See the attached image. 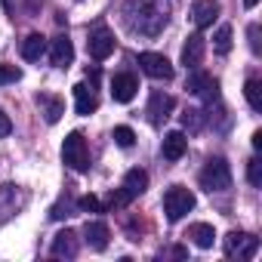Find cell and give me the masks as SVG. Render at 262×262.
<instances>
[{
  "mask_svg": "<svg viewBox=\"0 0 262 262\" xmlns=\"http://www.w3.org/2000/svg\"><path fill=\"white\" fill-rule=\"evenodd\" d=\"M244 96H247V102H250L253 111H262V80L250 77V80L244 83Z\"/></svg>",
  "mask_w": 262,
  "mask_h": 262,
  "instance_id": "603a6c76",
  "label": "cell"
},
{
  "mask_svg": "<svg viewBox=\"0 0 262 262\" xmlns=\"http://www.w3.org/2000/svg\"><path fill=\"white\" fill-rule=\"evenodd\" d=\"M225 253L231 259H237V262H247V259H253L259 253V237L250 234V231H231L225 237Z\"/></svg>",
  "mask_w": 262,
  "mask_h": 262,
  "instance_id": "5b68a950",
  "label": "cell"
},
{
  "mask_svg": "<svg viewBox=\"0 0 262 262\" xmlns=\"http://www.w3.org/2000/svg\"><path fill=\"white\" fill-rule=\"evenodd\" d=\"M22 204H25V198H22V191L16 185H0V222L13 219Z\"/></svg>",
  "mask_w": 262,
  "mask_h": 262,
  "instance_id": "4fadbf2b",
  "label": "cell"
},
{
  "mask_svg": "<svg viewBox=\"0 0 262 262\" xmlns=\"http://www.w3.org/2000/svg\"><path fill=\"white\" fill-rule=\"evenodd\" d=\"M247 179H250V185H262V161L259 158H253L250 164H247Z\"/></svg>",
  "mask_w": 262,
  "mask_h": 262,
  "instance_id": "f1b7e54d",
  "label": "cell"
},
{
  "mask_svg": "<svg viewBox=\"0 0 262 262\" xmlns=\"http://www.w3.org/2000/svg\"><path fill=\"white\" fill-rule=\"evenodd\" d=\"M244 4H247V7H250V10H253V7H256V4H259V0H244Z\"/></svg>",
  "mask_w": 262,
  "mask_h": 262,
  "instance_id": "836d02e7",
  "label": "cell"
},
{
  "mask_svg": "<svg viewBox=\"0 0 262 262\" xmlns=\"http://www.w3.org/2000/svg\"><path fill=\"white\" fill-rule=\"evenodd\" d=\"M201 188L210 191V194L231 188V167H228L225 158H210L204 164V170H201Z\"/></svg>",
  "mask_w": 262,
  "mask_h": 262,
  "instance_id": "7a4b0ae2",
  "label": "cell"
},
{
  "mask_svg": "<svg viewBox=\"0 0 262 262\" xmlns=\"http://www.w3.org/2000/svg\"><path fill=\"white\" fill-rule=\"evenodd\" d=\"M194 210V194L185 188V185H173L167 194H164V213L170 222H179L185 213Z\"/></svg>",
  "mask_w": 262,
  "mask_h": 262,
  "instance_id": "277c9868",
  "label": "cell"
},
{
  "mask_svg": "<svg viewBox=\"0 0 262 262\" xmlns=\"http://www.w3.org/2000/svg\"><path fill=\"white\" fill-rule=\"evenodd\" d=\"M83 241L93 247V250H108V241H111V231H108V225L105 222H86L83 225Z\"/></svg>",
  "mask_w": 262,
  "mask_h": 262,
  "instance_id": "ac0fdd59",
  "label": "cell"
},
{
  "mask_svg": "<svg viewBox=\"0 0 262 262\" xmlns=\"http://www.w3.org/2000/svg\"><path fill=\"white\" fill-rule=\"evenodd\" d=\"M182 123L191 129V133H198V129H204V111L201 108H185L182 111Z\"/></svg>",
  "mask_w": 262,
  "mask_h": 262,
  "instance_id": "cb8c5ba5",
  "label": "cell"
},
{
  "mask_svg": "<svg viewBox=\"0 0 262 262\" xmlns=\"http://www.w3.org/2000/svg\"><path fill=\"white\" fill-rule=\"evenodd\" d=\"M185 148H188V139H185L182 129H173V133L164 136V158L167 161H179L185 155Z\"/></svg>",
  "mask_w": 262,
  "mask_h": 262,
  "instance_id": "44dd1931",
  "label": "cell"
},
{
  "mask_svg": "<svg viewBox=\"0 0 262 262\" xmlns=\"http://www.w3.org/2000/svg\"><path fill=\"white\" fill-rule=\"evenodd\" d=\"M19 77H22V68H16V65H0V86L16 83Z\"/></svg>",
  "mask_w": 262,
  "mask_h": 262,
  "instance_id": "83f0119b",
  "label": "cell"
},
{
  "mask_svg": "<svg viewBox=\"0 0 262 262\" xmlns=\"http://www.w3.org/2000/svg\"><path fill=\"white\" fill-rule=\"evenodd\" d=\"M68 210H71V198H62V201L50 210V216H53V219H65V216H71Z\"/></svg>",
  "mask_w": 262,
  "mask_h": 262,
  "instance_id": "f546056e",
  "label": "cell"
},
{
  "mask_svg": "<svg viewBox=\"0 0 262 262\" xmlns=\"http://www.w3.org/2000/svg\"><path fill=\"white\" fill-rule=\"evenodd\" d=\"M139 68H142L148 77H155V80H173V65H170V59L161 56V53H142V56H139Z\"/></svg>",
  "mask_w": 262,
  "mask_h": 262,
  "instance_id": "52a82bcc",
  "label": "cell"
},
{
  "mask_svg": "<svg viewBox=\"0 0 262 262\" xmlns=\"http://www.w3.org/2000/svg\"><path fill=\"white\" fill-rule=\"evenodd\" d=\"M74 108L77 114H93L99 108V99H96V90L90 83H77L74 86Z\"/></svg>",
  "mask_w": 262,
  "mask_h": 262,
  "instance_id": "d6986e66",
  "label": "cell"
},
{
  "mask_svg": "<svg viewBox=\"0 0 262 262\" xmlns=\"http://www.w3.org/2000/svg\"><path fill=\"white\" fill-rule=\"evenodd\" d=\"M185 237H188L194 247L210 250V247H213V241H216V231H213V225H207V222H194V225H188Z\"/></svg>",
  "mask_w": 262,
  "mask_h": 262,
  "instance_id": "ffe728a7",
  "label": "cell"
},
{
  "mask_svg": "<svg viewBox=\"0 0 262 262\" xmlns=\"http://www.w3.org/2000/svg\"><path fill=\"white\" fill-rule=\"evenodd\" d=\"M250 50L259 56V25H250Z\"/></svg>",
  "mask_w": 262,
  "mask_h": 262,
  "instance_id": "1f68e13d",
  "label": "cell"
},
{
  "mask_svg": "<svg viewBox=\"0 0 262 262\" xmlns=\"http://www.w3.org/2000/svg\"><path fill=\"white\" fill-rule=\"evenodd\" d=\"M114 142L120 145V148H133V142H136V133L129 126H114Z\"/></svg>",
  "mask_w": 262,
  "mask_h": 262,
  "instance_id": "484cf974",
  "label": "cell"
},
{
  "mask_svg": "<svg viewBox=\"0 0 262 262\" xmlns=\"http://www.w3.org/2000/svg\"><path fill=\"white\" fill-rule=\"evenodd\" d=\"M50 253H53L56 259H74V256H77V234H74L71 228H62V231L53 237Z\"/></svg>",
  "mask_w": 262,
  "mask_h": 262,
  "instance_id": "9a60e30c",
  "label": "cell"
},
{
  "mask_svg": "<svg viewBox=\"0 0 262 262\" xmlns=\"http://www.w3.org/2000/svg\"><path fill=\"white\" fill-rule=\"evenodd\" d=\"M170 111H173V96L164 93V90H155L151 99H148V120H151L155 126H161V123L170 117Z\"/></svg>",
  "mask_w": 262,
  "mask_h": 262,
  "instance_id": "30bf717a",
  "label": "cell"
},
{
  "mask_svg": "<svg viewBox=\"0 0 262 262\" xmlns=\"http://www.w3.org/2000/svg\"><path fill=\"white\" fill-rule=\"evenodd\" d=\"M114 34L105 28V25H96L93 31H90V40H86V50H90V56L96 59V62H105L111 53H114Z\"/></svg>",
  "mask_w": 262,
  "mask_h": 262,
  "instance_id": "8992f818",
  "label": "cell"
},
{
  "mask_svg": "<svg viewBox=\"0 0 262 262\" xmlns=\"http://www.w3.org/2000/svg\"><path fill=\"white\" fill-rule=\"evenodd\" d=\"M219 13H222V7L216 0H194V7H191V19L198 28H210L219 19Z\"/></svg>",
  "mask_w": 262,
  "mask_h": 262,
  "instance_id": "5bb4252c",
  "label": "cell"
},
{
  "mask_svg": "<svg viewBox=\"0 0 262 262\" xmlns=\"http://www.w3.org/2000/svg\"><path fill=\"white\" fill-rule=\"evenodd\" d=\"M253 148H256V151L262 148V129H256V133H253Z\"/></svg>",
  "mask_w": 262,
  "mask_h": 262,
  "instance_id": "d6a6232c",
  "label": "cell"
},
{
  "mask_svg": "<svg viewBox=\"0 0 262 262\" xmlns=\"http://www.w3.org/2000/svg\"><path fill=\"white\" fill-rule=\"evenodd\" d=\"M62 161L74 173H86L90 170V148H86V139L80 133H68L65 136V142H62Z\"/></svg>",
  "mask_w": 262,
  "mask_h": 262,
  "instance_id": "3957f363",
  "label": "cell"
},
{
  "mask_svg": "<svg viewBox=\"0 0 262 262\" xmlns=\"http://www.w3.org/2000/svg\"><path fill=\"white\" fill-rule=\"evenodd\" d=\"M216 53L219 56H228L231 53V25H222L216 31Z\"/></svg>",
  "mask_w": 262,
  "mask_h": 262,
  "instance_id": "d4e9b609",
  "label": "cell"
},
{
  "mask_svg": "<svg viewBox=\"0 0 262 262\" xmlns=\"http://www.w3.org/2000/svg\"><path fill=\"white\" fill-rule=\"evenodd\" d=\"M136 90H139V80L133 77V74H114L111 77V99L114 102H133V96H136Z\"/></svg>",
  "mask_w": 262,
  "mask_h": 262,
  "instance_id": "8fae6325",
  "label": "cell"
},
{
  "mask_svg": "<svg viewBox=\"0 0 262 262\" xmlns=\"http://www.w3.org/2000/svg\"><path fill=\"white\" fill-rule=\"evenodd\" d=\"M145 188H148V173H145V170H139V167H133V170L123 176V182H120V191H123L129 201L139 198Z\"/></svg>",
  "mask_w": 262,
  "mask_h": 262,
  "instance_id": "e0dca14e",
  "label": "cell"
},
{
  "mask_svg": "<svg viewBox=\"0 0 262 262\" xmlns=\"http://www.w3.org/2000/svg\"><path fill=\"white\" fill-rule=\"evenodd\" d=\"M37 108H40L47 123H59V117L65 114V102L53 93H37Z\"/></svg>",
  "mask_w": 262,
  "mask_h": 262,
  "instance_id": "2e32d148",
  "label": "cell"
},
{
  "mask_svg": "<svg viewBox=\"0 0 262 262\" xmlns=\"http://www.w3.org/2000/svg\"><path fill=\"white\" fill-rule=\"evenodd\" d=\"M188 93H194V96H201L204 102H216L219 99V83L210 77V74H204V71H191V77H188V86H185Z\"/></svg>",
  "mask_w": 262,
  "mask_h": 262,
  "instance_id": "ba28073f",
  "label": "cell"
},
{
  "mask_svg": "<svg viewBox=\"0 0 262 262\" xmlns=\"http://www.w3.org/2000/svg\"><path fill=\"white\" fill-rule=\"evenodd\" d=\"M50 62L56 68H68L74 62V43L68 40V34H56L50 40Z\"/></svg>",
  "mask_w": 262,
  "mask_h": 262,
  "instance_id": "9c48e42d",
  "label": "cell"
},
{
  "mask_svg": "<svg viewBox=\"0 0 262 262\" xmlns=\"http://www.w3.org/2000/svg\"><path fill=\"white\" fill-rule=\"evenodd\" d=\"M204 53H207V43H204V37H201V34H188V40H185V47H182V65H185L188 71L201 68V62H204Z\"/></svg>",
  "mask_w": 262,
  "mask_h": 262,
  "instance_id": "7c38bea8",
  "label": "cell"
},
{
  "mask_svg": "<svg viewBox=\"0 0 262 262\" xmlns=\"http://www.w3.org/2000/svg\"><path fill=\"white\" fill-rule=\"evenodd\" d=\"M77 207H80L83 213H105V204H102L96 194H86V198H80V201H77Z\"/></svg>",
  "mask_w": 262,
  "mask_h": 262,
  "instance_id": "4316f807",
  "label": "cell"
},
{
  "mask_svg": "<svg viewBox=\"0 0 262 262\" xmlns=\"http://www.w3.org/2000/svg\"><path fill=\"white\" fill-rule=\"evenodd\" d=\"M170 0H139V4L133 7V16H129V25H133V31L145 34V37H158L167 22H170Z\"/></svg>",
  "mask_w": 262,
  "mask_h": 262,
  "instance_id": "6da1fadb",
  "label": "cell"
},
{
  "mask_svg": "<svg viewBox=\"0 0 262 262\" xmlns=\"http://www.w3.org/2000/svg\"><path fill=\"white\" fill-rule=\"evenodd\" d=\"M13 133V120L4 114V111H0V139H4V136H10Z\"/></svg>",
  "mask_w": 262,
  "mask_h": 262,
  "instance_id": "4dcf8cb0",
  "label": "cell"
},
{
  "mask_svg": "<svg viewBox=\"0 0 262 262\" xmlns=\"http://www.w3.org/2000/svg\"><path fill=\"white\" fill-rule=\"evenodd\" d=\"M47 53V37L43 34H28L22 43V59L28 62H40V56Z\"/></svg>",
  "mask_w": 262,
  "mask_h": 262,
  "instance_id": "7402d4cb",
  "label": "cell"
}]
</instances>
